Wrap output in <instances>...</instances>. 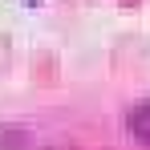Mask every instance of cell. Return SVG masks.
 <instances>
[{"mask_svg": "<svg viewBox=\"0 0 150 150\" xmlns=\"http://www.w3.org/2000/svg\"><path fill=\"white\" fill-rule=\"evenodd\" d=\"M130 130H134V138L150 142V101H146V105H138V110L130 114Z\"/></svg>", "mask_w": 150, "mask_h": 150, "instance_id": "obj_1", "label": "cell"}, {"mask_svg": "<svg viewBox=\"0 0 150 150\" xmlns=\"http://www.w3.org/2000/svg\"><path fill=\"white\" fill-rule=\"evenodd\" d=\"M28 4H37V0H28Z\"/></svg>", "mask_w": 150, "mask_h": 150, "instance_id": "obj_2", "label": "cell"}]
</instances>
